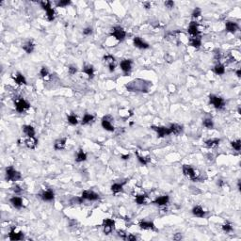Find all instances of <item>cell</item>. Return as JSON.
Returning a JSON list of instances; mask_svg holds the SVG:
<instances>
[{
  "label": "cell",
  "mask_w": 241,
  "mask_h": 241,
  "mask_svg": "<svg viewBox=\"0 0 241 241\" xmlns=\"http://www.w3.org/2000/svg\"><path fill=\"white\" fill-rule=\"evenodd\" d=\"M151 87H152V82L144 79H140V78L130 81L125 85V89L128 92H136V93H148Z\"/></svg>",
  "instance_id": "6da1fadb"
},
{
  "label": "cell",
  "mask_w": 241,
  "mask_h": 241,
  "mask_svg": "<svg viewBox=\"0 0 241 241\" xmlns=\"http://www.w3.org/2000/svg\"><path fill=\"white\" fill-rule=\"evenodd\" d=\"M21 173L14 170L13 167H8L6 169V180L7 181L15 182L21 179Z\"/></svg>",
  "instance_id": "7a4b0ae2"
},
{
  "label": "cell",
  "mask_w": 241,
  "mask_h": 241,
  "mask_svg": "<svg viewBox=\"0 0 241 241\" xmlns=\"http://www.w3.org/2000/svg\"><path fill=\"white\" fill-rule=\"evenodd\" d=\"M183 172L186 176L188 178H190L193 182L200 181V175L199 173H196V171L194 169L190 166V165H184L183 166Z\"/></svg>",
  "instance_id": "3957f363"
},
{
  "label": "cell",
  "mask_w": 241,
  "mask_h": 241,
  "mask_svg": "<svg viewBox=\"0 0 241 241\" xmlns=\"http://www.w3.org/2000/svg\"><path fill=\"white\" fill-rule=\"evenodd\" d=\"M209 102L210 104L214 106L215 108L217 109H223L225 107V101L221 97L216 96V95H210L209 96Z\"/></svg>",
  "instance_id": "277c9868"
},
{
  "label": "cell",
  "mask_w": 241,
  "mask_h": 241,
  "mask_svg": "<svg viewBox=\"0 0 241 241\" xmlns=\"http://www.w3.org/2000/svg\"><path fill=\"white\" fill-rule=\"evenodd\" d=\"M41 6L42 8L46 10L47 12V20L48 21H53L55 19V11L54 10L51 8V4L49 1H42L41 2Z\"/></svg>",
  "instance_id": "5b68a950"
},
{
  "label": "cell",
  "mask_w": 241,
  "mask_h": 241,
  "mask_svg": "<svg viewBox=\"0 0 241 241\" xmlns=\"http://www.w3.org/2000/svg\"><path fill=\"white\" fill-rule=\"evenodd\" d=\"M111 35L114 36L118 41L122 42V41L125 40V38L126 37V32L121 27H115L112 28Z\"/></svg>",
  "instance_id": "8992f818"
},
{
  "label": "cell",
  "mask_w": 241,
  "mask_h": 241,
  "mask_svg": "<svg viewBox=\"0 0 241 241\" xmlns=\"http://www.w3.org/2000/svg\"><path fill=\"white\" fill-rule=\"evenodd\" d=\"M151 128L153 130H154L156 133H157V137H158V138H164L165 136H169V135L172 134L170 128L165 127V126H155V125H152Z\"/></svg>",
  "instance_id": "52a82bcc"
},
{
  "label": "cell",
  "mask_w": 241,
  "mask_h": 241,
  "mask_svg": "<svg viewBox=\"0 0 241 241\" xmlns=\"http://www.w3.org/2000/svg\"><path fill=\"white\" fill-rule=\"evenodd\" d=\"M112 120H113L112 117L109 116V115H107V116L104 117V118L102 119V126H103V128L107 130V131H109V132H113L115 130V128H114V126L112 125V123H111Z\"/></svg>",
  "instance_id": "ba28073f"
},
{
  "label": "cell",
  "mask_w": 241,
  "mask_h": 241,
  "mask_svg": "<svg viewBox=\"0 0 241 241\" xmlns=\"http://www.w3.org/2000/svg\"><path fill=\"white\" fill-rule=\"evenodd\" d=\"M29 107H30V105L23 98L19 99L15 103V108L19 113H23L25 110H28Z\"/></svg>",
  "instance_id": "9c48e42d"
},
{
  "label": "cell",
  "mask_w": 241,
  "mask_h": 241,
  "mask_svg": "<svg viewBox=\"0 0 241 241\" xmlns=\"http://www.w3.org/2000/svg\"><path fill=\"white\" fill-rule=\"evenodd\" d=\"M115 227V222L114 220L110 219H104L103 221V228H104V233L105 234H109L113 230Z\"/></svg>",
  "instance_id": "30bf717a"
},
{
  "label": "cell",
  "mask_w": 241,
  "mask_h": 241,
  "mask_svg": "<svg viewBox=\"0 0 241 241\" xmlns=\"http://www.w3.org/2000/svg\"><path fill=\"white\" fill-rule=\"evenodd\" d=\"M81 197L83 200H89V201H97L99 199V195L93 192V191H90V190H85L82 192Z\"/></svg>",
  "instance_id": "8fae6325"
},
{
  "label": "cell",
  "mask_w": 241,
  "mask_h": 241,
  "mask_svg": "<svg viewBox=\"0 0 241 241\" xmlns=\"http://www.w3.org/2000/svg\"><path fill=\"white\" fill-rule=\"evenodd\" d=\"M9 237L11 241H16V240H22L24 239V234L22 232L16 233L15 232V227H11V229L9 233Z\"/></svg>",
  "instance_id": "7c38bea8"
},
{
  "label": "cell",
  "mask_w": 241,
  "mask_h": 241,
  "mask_svg": "<svg viewBox=\"0 0 241 241\" xmlns=\"http://www.w3.org/2000/svg\"><path fill=\"white\" fill-rule=\"evenodd\" d=\"M104 61H105L109 67V71L113 72L116 68V64H115V58L111 55H107L104 57Z\"/></svg>",
  "instance_id": "4fadbf2b"
},
{
  "label": "cell",
  "mask_w": 241,
  "mask_h": 241,
  "mask_svg": "<svg viewBox=\"0 0 241 241\" xmlns=\"http://www.w3.org/2000/svg\"><path fill=\"white\" fill-rule=\"evenodd\" d=\"M121 69L125 74H128L132 68V60H122L120 64Z\"/></svg>",
  "instance_id": "5bb4252c"
},
{
  "label": "cell",
  "mask_w": 241,
  "mask_h": 241,
  "mask_svg": "<svg viewBox=\"0 0 241 241\" xmlns=\"http://www.w3.org/2000/svg\"><path fill=\"white\" fill-rule=\"evenodd\" d=\"M188 33L190 35H192L193 37H198L200 34V30L198 28V24L196 22H191L190 27H188Z\"/></svg>",
  "instance_id": "9a60e30c"
},
{
  "label": "cell",
  "mask_w": 241,
  "mask_h": 241,
  "mask_svg": "<svg viewBox=\"0 0 241 241\" xmlns=\"http://www.w3.org/2000/svg\"><path fill=\"white\" fill-rule=\"evenodd\" d=\"M133 42H134L135 46L140 48V49H147V48H149V44L146 43L145 42H143L140 37H135Z\"/></svg>",
  "instance_id": "2e32d148"
},
{
  "label": "cell",
  "mask_w": 241,
  "mask_h": 241,
  "mask_svg": "<svg viewBox=\"0 0 241 241\" xmlns=\"http://www.w3.org/2000/svg\"><path fill=\"white\" fill-rule=\"evenodd\" d=\"M41 198L45 201H53L54 198H55V194H54V191L51 190H48L46 191H43L42 194H41Z\"/></svg>",
  "instance_id": "e0dca14e"
},
{
  "label": "cell",
  "mask_w": 241,
  "mask_h": 241,
  "mask_svg": "<svg viewBox=\"0 0 241 241\" xmlns=\"http://www.w3.org/2000/svg\"><path fill=\"white\" fill-rule=\"evenodd\" d=\"M225 27H226V30L228 32H231V33H234V32H237L239 28L238 25L234 22H231V21H228L226 22L225 24Z\"/></svg>",
  "instance_id": "ac0fdd59"
},
{
  "label": "cell",
  "mask_w": 241,
  "mask_h": 241,
  "mask_svg": "<svg viewBox=\"0 0 241 241\" xmlns=\"http://www.w3.org/2000/svg\"><path fill=\"white\" fill-rule=\"evenodd\" d=\"M192 213H193L194 216H196L198 218H204L205 216V212L204 211V209L200 205L194 206L193 209H192Z\"/></svg>",
  "instance_id": "d6986e66"
},
{
  "label": "cell",
  "mask_w": 241,
  "mask_h": 241,
  "mask_svg": "<svg viewBox=\"0 0 241 241\" xmlns=\"http://www.w3.org/2000/svg\"><path fill=\"white\" fill-rule=\"evenodd\" d=\"M22 47L28 54H31L32 52H33V50H34L35 45H34V43H33V42H32V41H28L22 45Z\"/></svg>",
  "instance_id": "ffe728a7"
},
{
  "label": "cell",
  "mask_w": 241,
  "mask_h": 241,
  "mask_svg": "<svg viewBox=\"0 0 241 241\" xmlns=\"http://www.w3.org/2000/svg\"><path fill=\"white\" fill-rule=\"evenodd\" d=\"M10 204L13 205V207L17 208V209H20L23 206V201L20 197H12L10 200Z\"/></svg>",
  "instance_id": "44dd1931"
},
{
  "label": "cell",
  "mask_w": 241,
  "mask_h": 241,
  "mask_svg": "<svg viewBox=\"0 0 241 241\" xmlns=\"http://www.w3.org/2000/svg\"><path fill=\"white\" fill-rule=\"evenodd\" d=\"M169 200H170V198H169V196H167V195H165V196L158 197L157 199H156V200L154 201V204H156V205H159V206L166 205V204L169 203Z\"/></svg>",
  "instance_id": "7402d4cb"
},
{
  "label": "cell",
  "mask_w": 241,
  "mask_h": 241,
  "mask_svg": "<svg viewBox=\"0 0 241 241\" xmlns=\"http://www.w3.org/2000/svg\"><path fill=\"white\" fill-rule=\"evenodd\" d=\"M83 73L87 74V75L89 76L90 79H92V78H93V76H94V69H93V65H86V66H84Z\"/></svg>",
  "instance_id": "603a6c76"
},
{
  "label": "cell",
  "mask_w": 241,
  "mask_h": 241,
  "mask_svg": "<svg viewBox=\"0 0 241 241\" xmlns=\"http://www.w3.org/2000/svg\"><path fill=\"white\" fill-rule=\"evenodd\" d=\"M140 227L144 230H155L154 224L152 221H141L140 223Z\"/></svg>",
  "instance_id": "cb8c5ba5"
},
{
  "label": "cell",
  "mask_w": 241,
  "mask_h": 241,
  "mask_svg": "<svg viewBox=\"0 0 241 241\" xmlns=\"http://www.w3.org/2000/svg\"><path fill=\"white\" fill-rule=\"evenodd\" d=\"M25 142V145H27L28 148L35 149L37 144H38V140L35 139V137H32V138H28Z\"/></svg>",
  "instance_id": "d4e9b609"
},
{
  "label": "cell",
  "mask_w": 241,
  "mask_h": 241,
  "mask_svg": "<svg viewBox=\"0 0 241 241\" xmlns=\"http://www.w3.org/2000/svg\"><path fill=\"white\" fill-rule=\"evenodd\" d=\"M23 132L27 135L28 138H32L35 135V130L31 125H24L23 127Z\"/></svg>",
  "instance_id": "484cf974"
},
{
  "label": "cell",
  "mask_w": 241,
  "mask_h": 241,
  "mask_svg": "<svg viewBox=\"0 0 241 241\" xmlns=\"http://www.w3.org/2000/svg\"><path fill=\"white\" fill-rule=\"evenodd\" d=\"M13 79L17 85H25L27 84V80H25V76L20 73H17V75L13 76Z\"/></svg>",
  "instance_id": "4316f807"
},
{
  "label": "cell",
  "mask_w": 241,
  "mask_h": 241,
  "mask_svg": "<svg viewBox=\"0 0 241 241\" xmlns=\"http://www.w3.org/2000/svg\"><path fill=\"white\" fill-rule=\"evenodd\" d=\"M66 139H60V140H56L55 142V144H54V148L55 150H57V151H58V150H62L65 148V145H66Z\"/></svg>",
  "instance_id": "83f0119b"
},
{
  "label": "cell",
  "mask_w": 241,
  "mask_h": 241,
  "mask_svg": "<svg viewBox=\"0 0 241 241\" xmlns=\"http://www.w3.org/2000/svg\"><path fill=\"white\" fill-rule=\"evenodd\" d=\"M170 130H171L172 134L173 133L174 135H179V134L182 133V131H183V126H181V125H175V123H173V125H171Z\"/></svg>",
  "instance_id": "f1b7e54d"
},
{
  "label": "cell",
  "mask_w": 241,
  "mask_h": 241,
  "mask_svg": "<svg viewBox=\"0 0 241 241\" xmlns=\"http://www.w3.org/2000/svg\"><path fill=\"white\" fill-rule=\"evenodd\" d=\"M125 183H126V182L125 181V182H123V183H122V184H120V183H115V184H113V185L111 186V190H112V192H113L114 194H117V193L121 192V191L122 190V187H123V185H125Z\"/></svg>",
  "instance_id": "f546056e"
},
{
  "label": "cell",
  "mask_w": 241,
  "mask_h": 241,
  "mask_svg": "<svg viewBox=\"0 0 241 241\" xmlns=\"http://www.w3.org/2000/svg\"><path fill=\"white\" fill-rule=\"evenodd\" d=\"M220 140L219 139H212V140H208L205 141V145L208 148H214L219 144Z\"/></svg>",
  "instance_id": "4dcf8cb0"
},
{
  "label": "cell",
  "mask_w": 241,
  "mask_h": 241,
  "mask_svg": "<svg viewBox=\"0 0 241 241\" xmlns=\"http://www.w3.org/2000/svg\"><path fill=\"white\" fill-rule=\"evenodd\" d=\"M190 45L195 48H199L201 45V38L198 36V37H193L190 39Z\"/></svg>",
  "instance_id": "1f68e13d"
},
{
  "label": "cell",
  "mask_w": 241,
  "mask_h": 241,
  "mask_svg": "<svg viewBox=\"0 0 241 241\" xmlns=\"http://www.w3.org/2000/svg\"><path fill=\"white\" fill-rule=\"evenodd\" d=\"M147 195L142 194V195H138L136 196V203L138 204H147Z\"/></svg>",
  "instance_id": "d6a6232c"
},
{
  "label": "cell",
  "mask_w": 241,
  "mask_h": 241,
  "mask_svg": "<svg viewBox=\"0 0 241 241\" xmlns=\"http://www.w3.org/2000/svg\"><path fill=\"white\" fill-rule=\"evenodd\" d=\"M214 72L216 73L217 75H223L225 73V68H224V65L220 64V63H218L216 66L214 68Z\"/></svg>",
  "instance_id": "836d02e7"
},
{
  "label": "cell",
  "mask_w": 241,
  "mask_h": 241,
  "mask_svg": "<svg viewBox=\"0 0 241 241\" xmlns=\"http://www.w3.org/2000/svg\"><path fill=\"white\" fill-rule=\"evenodd\" d=\"M94 120V116L92 114H85L82 119V125H88V123H90L93 121Z\"/></svg>",
  "instance_id": "e575fe53"
},
{
  "label": "cell",
  "mask_w": 241,
  "mask_h": 241,
  "mask_svg": "<svg viewBox=\"0 0 241 241\" xmlns=\"http://www.w3.org/2000/svg\"><path fill=\"white\" fill-rule=\"evenodd\" d=\"M87 159V154L83 152V150L80 149L79 151H78V154H77V156H76V162H83Z\"/></svg>",
  "instance_id": "d590c367"
},
{
  "label": "cell",
  "mask_w": 241,
  "mask_h": 241,
  "mask_svg": "<svg viewBox=\"0 0 241 241\" xmlns=\"http://www.w3.org/2000/svg\"><path fill=\"white\" fill-rule=\"evenodd\" d=\"M137 156H138V160L140 161V163L142 164V165H147L150 161H151V158L147 156V157H143V156H140L138 153H136Z\"/></svg>",
  "instance_id": "8d00e7d4"
},
{
  "label": "cell",
  "mask_w": 241,
  "mask_h": 241,
  "mask_svg": "<svg viewBox=\"0 0 241 241\" xmlns=\"http://www.w3.org/2000/svg\"><path fill=\"white\" fill-rule=\"evenodd\" d=\"M68 122H69V123H71L72 125H77V123H78L77 117H76L75 114L69 115V116H68Z\"/></svg>",
  "instance_id": "74e56055"
},
{
  "label": "cell",
  "mask_w": 241,
  "mask_h": 241,
  "mask_svg": "<svg viewBox=\"0 0 241 241\" xmlns=\"http://www.w3.org/2000/svg\"><path fill=\"white\" fill-rule=\"evenodd\" d=\"M204 125L206 128H208V129H212L213 126H214V123H213L212 119H210V118H206V119H204Z\"/></svg>",
  "instance_id": "f35d334b"
},
{
  "label": "cell",
  "mask_w": 241,
  "mask_h": 241,
  "mask_svg": "<svg viewBox=\"0 0 241 241\" xmlns=\"http://www.w3.org/2000/svg\"><path fill=\"white\" fill-rule=\"evenodd\" d=\"M231 145H232V147L234 150H237V151H240V149H241V141H240V140H237L236 141H232Z\"/></svg>",
  "instance_id": "ab89813d"
},
{
  "label": "cell",
  "mask_w": 241,
  "mask_h": 241,
  "mask_svg": "<svg viewBox=\"0 0 241 241\" xmlns=\"http://www.w3.org/2000/svg\"><path fill=\"white\" fill-rule=\"evenodd\" d=\"M70 4H71L70 0H60V1L57 2V7H66V6Z\"/></svg>",
  "instance_id": "60d3db41"
},
{
  "label": "cell",
  "mask_w": 241,
  "mask_h": 241,
  "mask_svg": "<svg viewBox=\"0 0 241 241\" xmlns=\"http://www.w3.org/2000/svg\"><path fill=\"white\" fill-rule=\"evenodd\" d=\"M40 75H41L42 77H43V78H45L46 76H48V75H49V72H48L47 68L45 67V66H43L42 69H41V72H40Z\"/></svg>",
  "instance_id": "b9f144b4"
},
{
  "label": "cell",
  "mask_w": 241,
  "mask_h": 241,
  "mask_svg": "<svg viewBox=\"0 0 241 241\" xmlns=\"http://www.w3.org/2000/svg\"><path fill=\"white\" fill-rule=\"evenodd\" d=\"M222 230L224 231V232H226V233H229V232H231V231H233V227L231 226V224L230 223H225L223 226H222Z\"/></svg>",
  "instance_id": "7bdbcfd3"
},
{
  "label": "cell",
  "mask_w": 241,
  "mask_h": 241,
  "mask_svg": "<svg viewBox=\"0 0 241 241\" xmlns=\"http://www.w3.org/2000/svg\"><path fill=\"white\" fill-rule=\"evenodd\" d=\"M201 14V10H200L199 8H196V9L194 10L193 13H192V17H193V18H198Z\"/></svg>",
  "instance_id": "ee69618b"
},
{
  "label": "cell",
  "mask_w": 241,
  "mask_h": 241,
  "mask_svg": "<svg viewBox=\"0 0 241 241\" xmlns=\"http://www.w3.org/2000/svg\"><path fill=\"white\" fill-rule=\"evenodd\" d=\"M77 72V69H76V66H74V65H71V66H69V74L70 75H75V73Z\"/></svg>",
  "instance_id": "f6af8a7d"
},
{
  "label": "cell",
  "mask_w": 241,
  "mask_h": 241,
  "mask_svg": "<svg viewBox=\"0 0 241 241\" xmlns=\"http://www.w3.org/2000/svg\"><path fill=\"white\" fill-rule=\"evenodd\" d=\"M117 234H118V236L122 239H125L126 237H127V234L125 231H122V230H119L118 232H117Z\"/></svg>",
  "instance_id": "bcb514c9"
},
{
  "label": "cell",
  "mask_w": 241,
  "mask_h": 241,
  "mask_svg": "<svg viewBox=\"0 0 241 241\" xmlns=\"http://www.w3.org/2000/svg\"><path fill=\"white\" fill-rule=\"evenodd\" d=\"M165 6L169 9H172L174 7V2L173 1H171V0H169V1H166L165 2Z\"/></svg>",
  "instance_id": "7dc6e473"
},
{
  "label": "cell",
  "mask_w": 241,
  "mask_h": 241,
  "mask_svg": "<svg viewBox=\"0 0 241 241\" xmlns=\"http://www.w3.org/2000/svg\"><path fill=\"white\" fill-rule=\"evenodd\" d=\"M93 33V29L90 28H85L83 30V34L84 35H86V36H88V35H90Z\"/></svg>",
  "instance_id": "c3c4849f"
},
{
  "label": "cell",
  "mask_w": 241,
  "mask_h": 241,
  "mask_svg": "<svg viewBox=\"0 0 241 241\" xmlns=\"http://www.w3.org/2000/svg\"><path fill=\"white\" fill-rule=\"evenodd\" d=\"M12 190H13L16 194H19V193H21L22 192V188L19 187V186H14L13 187H12Z\"/></svg>",
  "instance_id": "681fc988"
},
{
  "label": "cell",
  "mask_w": 241,
  "mask_h": 241,
  "mask_svg": "<svg viewBox=\"0 0 241 241\" xmlns=\"http://www.w3.org/2000/svg\"><path fill=\"white\" fill-rule=\"evenodd\" d=\"M125 240H133V241H136L137 240V237L135 236H133V234H128V236L126 237Z\"/></svg>",
  "instance_id": "f907efd6"
},
{
  "label": "cell",
  "mask_w": 241,
  "mask_h": 241,
  "mask_svg": "<svg viewBox=\"0 0 241 241\" xmlns=\"http://www.w3.org/2000/svg\"><path fill=\"white\" fill-rule=\"evenodd\" d=\"M173 239H174V240H181V239H182V234H181L180 233L175 234H174V237H173Z\"/></svg>",
  "instance_id": "816d5d0a"
},
{
  "label": "cell",
  "mask_w": 241,
  "mask_h": 241,
  "mask_svg": "<svg viewBox=\"0 0 241 241\" xmlns=\"http://www.w3.org/2000/svg\"><path fill=\"white\" fill-rule=\"evenodd\" d=\"M215 60H220V53H219V51H218V50H216V53H215Z\"/></svg>",
  "instance_id": "f5cc1de1"
},
{
  "label": "cell",
  "mask_w": 241,
  "mask_h": 241,
  "mask_svg": "<svg viewBox=\"0 0 241 241\" xmlns=\"http://www.w3.org/2000/svg\"><path fill=\"white\" fill-rule=\"evenodd\" d=\"M143 6L145 7V9H150V8H151V3L145 2V3H143Z\"/></svg>",
  "instance_id": "db71d44e"
},
{
  "label": "cell",
  "mask_w": 241,
  "mask_h": 241,
  "mask_svg": "<svg viewBox=\"0 0 241 241\" xmlns=\"http://www.w3.org/2000/svg\"><path fill=\"white\" fill-rule=\"evenodd\" d=\"M129 157H130V155H129V154H125V155H122V159H125H125H128Z\"/></svg>",
  "instance_id": "11a10c76"
},
{
  "label": "cell",
  "mask_w": 241,
  "mask_h": 241,
  "mask_svg": "<svg viewBox=\"0 0 241 241\" xmlns=\"http://www.w3.org/2000/svg\"><path fill=\"white\" fill-rule=\"evenodd\" d=\"M218 186L222 187V186H223V181H222V180H219V181H218Z\"/></svg>",
  "instance_id": "9f6ffc18"
},
{
  "label": "cell",
  "mask_w": 241,
  "mask_h": 241,
  "mask_svg": "<svg viewBox=\"0 0 241 241\" xmlns=\"http://www.w3.org/2000/svg\"><path fill=\"white\" fill-rule=\"evenodd\" d=\"M237 75L238 77L241 76V70H240V69H238V70L237 71Z\"/></svg>",
  "instance_id": "6f0895ef"
},
{
  "label": "cell",
  "mask_w": 241,
  "mask_h": 241,
  "mask_svg": "<svg viewBox=\"0 0 241 241\" xmlns=\"http://www.w3.org/2000/svg\"><path fill=\"white\" fill-rule=\"evenodd\" d=\"M237 187H238V190H241V185H240V180L238 181V183H237Z\"/></svg>",
  "instance_id": "680465c9"
}]
</instances>
